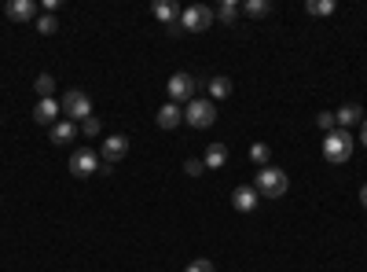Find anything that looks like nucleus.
I'll return each instance as SVG.
<instances>
[{
  "label": "nucleus",
  "instance_id": "1",
  "mask_svg": "<svg viewBox=\"0 0 367 272\" xmlns=\"http://www.w3.org/2000/svg\"><path fill=\"white\" fill-rule=\"evenodd\" d=\"M353 148H356V140H353L349 129H334V133L323 136V158L334 162V165L349 162V158H353Z\"/></svg>",
  "mask_w": 367,
  "mask_h": 272
},
{
  "label": "nucleus",
  "instance_id": "22",
  "mask_svg": "<svg viewBox=\"0 0 367 272\" xmlns=\"http://www.w3.org/2000/svg\"><path fill=\"white\" fill-rule=\"evenodd\" d=\"M55 30H59V18H55V15H40V18H37V33L52 37Z\"/></svg>",
  "mask_w": 367,
  "mask_h": 272
},
{
  "label": "nucleus",
  "instance_id": "18",
  "mask_svg": "<svg viewBox=\"0 0 367 272\" xmlns=\"http://www.w3.org/2000/svg\"><path fill=\"white\" fill-rule=\"evenodd\" d=\"M243 15L265 18V15H272V4H268V0H243Z\"/></svg>",
  "mask_w": 367,
  "mask_h": 272
},
{
  "label": "nucleus",
  "instance_id": "24",
  "mask_svg": "<svg viewBox=\"0 0 367 272\" xmlns=\"http://www.w3.org/2000/svg\"><path fill=\"white\" fill-rule=\"evenodd\" d=\"M268 155H272L268 143H253V148H250V158H253L257 165H268Z\"/></svg>",
  "mask_w": 367,
  "mask_h": 272
},
{
  "label": "nucleus",
  "instance_id": "3",
  "mask_svg": "<svg viewBox=\"0 0 367 272\" xmlns=\"http://www.w3.org/2000/svg\"><path fill=\"white\" fill-rule=\"evenodd\" d=\"M184 121L191 129H209L213 121H217V107H213V99H191L184 107Z\"/></svg>",
  "mask_w": 367,
  "mask_h": 272
},
{
  "label": "nucleus",
  "instance_id": "19",
  "mask_svg": "<svg viewBox=\"0 0 367 272\" xmlns=\"http://www.w3.org/2000/svg\"><path fill=\"white\" fill-rule=\"evenodd\" d=\"M33 89H37V96H40V99H52V92H55V77H52V74H37Z\"/></svg>",
  "mask_w": 367,
  "mask_h": 272
},
{
  "label": "nucleus",
  "instance_id": "2",
  "mask_svg": "<svg viewBox=\"0 0 367 272\" xmlns=\"http://www.w3.org/2000/svg\"><path fill=\"white\" fill-rule=\"evenodd\" d=\"M287 173L279 170V165H261V173L253 177V187H257V195H265V199H279V195H287Z\"/></svg>",
  "mask_w": 367,
  "mask_h": 272
},
{
  "label": "nucleus",
  "instance_id": "9",
  "mask_svg": "<svg viewBox=\"0 0 367 272\" xmlns=\"http://www.w3.org/2000/svg\"><path fill=\"white\" fill-rule=\"evenodd\" d=\"M4 11L11 23H30V18H37V0H8Z\"/></svg>",
  "mask_w": 367,
  "mask_h": 272
},
{
  "label": "nucleus",
  "instance_id": "23",
  "mask_svg": "<svg viewBox=\"0 0 367 272\" xmlns=\"http://www.w3.org/2000/svg\"><path fill=\"white\" fill-rule=\"evenodd\" d=\"M81 133H84V136H99V133H103V121H99L96 114L84 118V121H81Z\"/></svg>",
  "mask_w": 367,
  "mask_h": 272
},
{
  "label": "nucleus",
  "instance_id": "5",
  "mask_svg": "<svg viewBox=\"0 0 367 272\" xmlns=\"http://www.w3.org/2000/svg\"><path fill=\"white\" fill-rule=\"evenodd\" d=\"M180 26H184V33H202V30H209V26H213V8H206V4L184 8V11H180Z\"/></svg>",
  "mask_w": 367,
  "mask_h": 272
},
{
  "label": "nucleus",
  "instance_id": "12",
  "mask_svg": "<svg viewBox=\"0 0 367 272\" xmlns=\"http://www.w3.org/2000/svg\"><path fill=\"white\" fill-rule=\"evenodd\" d=\"M125 151H128V140L125 136H106L103 140V162H121L125 158Z\"/></svg>",
  "mask_w": 367,
  "mask_h": 272
},
{
  "label": "nucleus",
  "instance_id": "27",
  "mask_svg": "<svg viewBox=\"0 0 367 272\" xmlns=\"http://www.w3.org/2000/svg\"><path fill=\"white\" fill-rule=\"evenodd\" d=\"M184 272H217V265H213L209 258H199V261H191Z\"/></svg>",
  "mask_w": 367,
  "mask_h": 272
},
{
  "label": "nucleus",
  "instance_id": "6",
  "mask_svg": "<svg viewBox=\"0 0 367 272\" xmlns=\"http://www.w3.org/2000/svg\"><path fill=\"white\" fill-rule=\"evenodd\" d=\"M165 92H169V103H177V107H180V103H191V99H195V77H191V74H172Z\"/></svg>",
  "mask_w": 367,
  "mask_h": 272
},
{
  "label": "nucleus",
  "instance_id": "10",
  "mask_svg": "<svg viewBox=\"0 0 367 272\" xmlns=\"http://www.w3.org/2000/svg\"><path fill=\"white\" fill-rule=\"evenodd\" d=\"M48 136H52V143H59V148H67V143H74L77 140V125L70 121V118H59L52 129H48Z\"/></svg>",
  "mask_w": 367,
  "mask_h": 272
},
{
  "label": "nucleus",
  "instance_id": "21",
  "mask_svg": "<svg viewBox=\"0 0 367 272\" xmlns=\"http://www.w3.org/2000/svg\"><path fill=\"white\" fill-rule=\"evenodd\" d=\"M305 8H309V15H334L338 4H334V0H309Z\"/></svg>",
  "mask_w": 367,
  "mask_h": 272
},
{
  "label": "nucleus",
  "instance_id": "7",
  "mask_svg": "<svg viewBox=\"0 0 367 272\" xmlns=\"http://www.w3.org/2000/svg\"><path fill=\"white\" fill-rule=\"evenodd\" d=\"M99 155L96 151H89V148H81V151H74L70 155V173L74 177H96L99 173Z\"/></svg>",
  "mask_w": 367,
  "mask_h": 272
},
{
  "label": "nucleus",
  "instance_id": "8",
  "mask_svg": "<svg viewBox=\"0 0 367 272\" xmlns=\"http://www.w3.org/2000/svg\"><path fill=\"white\" fill-rule=\"evenodd\" d=\"M257 199H261V195H257L253 184H239V187L231 192V206H235L239 214H253V210H257Z\"/></svg>",
  "mask_w": 367,
  "mask_h": 272
},
{
  "label": "nucleus",
  "instance_id": "20",
  "mask_svg": "<svg viewBox=\"0 0 367 272\" xmlns=\"http://www.w3.org/2000/svg\"><path fill=\"white\" fill-rule=\"evenodd\" d=\"M231 96V81L228 77H213L209 81V99H228Z\"/></svg>",
  "mask_w": 367,
  "mask_h": 272
},
{
  "label": "nucleus",
  "instance_id": "29",
  "mask_svg": "<svg viewBox=\"0 0 367 272\" xmlns=\"http://www.w3.org/2000/svg\"><path fill=\"white\" fill-rule=\"evenodd\" d=\"M360 202H363V206H367V184H363V187H360Z\"/></svg>",
  "mask_w": 367,
  "mask_h": 272
},
{
  "label": "nucleus",
  "instance_id": "26",
  "mask_svg": "<svg viewBox=\"0 0 367 272\" xmlns=\"http://www.w3.org/2000/svg\"><path fill=\"white\" fill-rule=\"evenodd\" d=\"M184 173H187V177H202V173H206L202 158H184Z\"/></svg>",
  "mask_w": 367,
  "mask_h": 272
},
{
  "label": "nucleus",
  "instance_id": "14",
  "mask_svg": "<svg viewBox=\"0 0 367 272\" xmlns=\"http://www.w3.org/2000/svg\"><path fill=\"white\" fill-rule=\"evenodd\" d=\"M155 121L162 125V129H177V125L184 121V107H177V103H165V107H158Z\"/></svg>",
  "mask_w": 367,
  "mask_h": 272
},
{
  "label": "nucleus",
  "instance_id": "11",
  "mask_svg": "<svg viewBox=\"0 0 367 272\" xmlns=\"http://www.w3.org/2000/svg\"><path fill=\"white\" fill-rule=\"evenodd\" d=\"M59 114H62V107H59L55 99H37V107H33L37 125H48V129H52V125L59 121Z\"/></svg>",
  "mask_w": 367,
  "mask_h": 272
},
{
  "label": "nucleus",
  "instance_id": "28",
  "mask_svg": "<svg viewBox=\"0 0 367 272\" xmlns=\"http://www.w3.org/2000/svg\"><path fill=\"white\" fill-rule=\"evenodd\" d=\"M360 143H363V148H367V118L360 121Z\"/></svg>",
  "mask_w": 367,
  "mask_h": 272
},
{
  "label": "nucleus",
  "instance_id": "15",
  "mask_svg": "<svg viewBox=\"0 0 367 272\" xmlns=\"http://www.w3.org/2000/svg\"><path fill=\"white\" fill-rule=\"evenodd\" d=\"M224 162H228V148H224V143H209L206 155H202V165H206V170H221Z\"/></svg>",
  "mask_w": 367,
  "mask_h": 272
},
{
  "label": "nucleus",
  "instance_id": "16",
  "mask_svg": "<svg viewBox=\"0 0 367 272\" xmlns=\"http://www.w3.org/2000/svg\"><path fill=\"white\" fill-rule=\"evenodd\" d=\"M180 4H172V0H158L155 4V18H162L165 26H172V23H180Z\"/></svg>",
  "mask_w": 367,
  "mask_h": 272
},
{
  "label": "nucleus",
  "instance_id": "17",
  "mask_svg": "<svg viewBox=\"0 0 367 272\" xmlns=\"http://www.w3.org/2000/svg\"><path fill=\"white\" fill-rule=\"evenodd\" d=\"M213 18L224 23V26H235V23H239V4H235V0H224V4L213 11Z\"/></svg>",
  "mask_w": 367,
  "mask_h": 272
},
{
  "label": "nucleus",
  "instance_id": "4",
  "mask_svg": "<svg viewBox=\"0 0 367 272\" xmlns=\"http://www.w3.org/2000/svg\"><path fill=\"white\" fill-rule=\"evenodd\" d=\"M59 107H62V114H67L70 121L74 118H92V99H89V92H84V89H67V96H62V103H59Z\"/></svg>",
  "mask_w": 367,
  "mask_h": 272
},
{
  "label": "nucleus",
  "instance_id": "25",
  "mask_svg": "<svg viewBox=\"0 0 367 272\" xmlns=\"http://www.w3.org/2000/svg\"><path fill=\"white\" fill-rule=\"evenodd\" d=\"M316 125H319L323 133H334V129H338V121H334V114H331V111H323V114H316Z\"/></svg>",
  "mask_w": 367,
  "mask_h": 272
},
{
  "label": "nucleus",
  "instance_id": "13",
  "mask_svg": "<svg viewBox=\"0 0 367 272\" xmlns=\"http://www.w3.org/2000/svg\"><path fill=\"white\" fill-rule=\"evenodd\" d=\"M334 121H338V129H353V125H360L363 121L360 103H345L341 111H334Z\"/></svg>",
  "mask_w": 367,
  "mask_h": 272
}]
</instances>
